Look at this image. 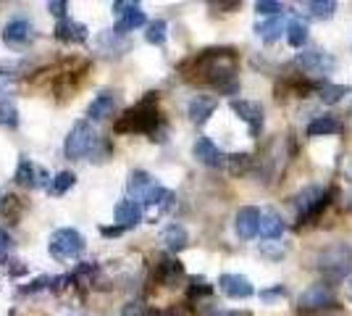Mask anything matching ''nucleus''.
<instances>
[{"instance_id":"obj_33","label":"nucleus","mask_w":352,"mask_h":316,"mask_svg":"<svg viewBox=\"0 0 352 316\" xmlns=\"http://www.w3.org/2000/svg\"><path fill=\"white\" fill-rule=\"evenodd\" d=\"M226 164H229V169H232V174H242V171L250 166V156L248 153H234V156L226 158Z\"/></svg>"},{"instance_id":"obj_21","label":"nucleus","mask_w":352,"mask_h":316,"mask_svg":"<svg viewBox=\"0 0 352 316\" xmlns=\"http://www.w3.org/2000/svg\"><path fill=\"white\" fill-rule=\"evenodd\" d=\"M310 137H329V135H339L342 132V124H339L337 116H318L308 124L305 129Z\"/></svg>"},{"instance_id":"obj_37","label":"nucleus","mask_w":352,"mask_h":316,"mask_svg":"<svg viewBox=\"0 0 352 316\" xmlns=\"http://www.w3.org/2000/svg\"><path fill=\"white\" fill-rule=\"evenodd\" d=\"M14 85H16V74L0 72V95H8V92L14 90Z\"/></svg>"},{"instance_id":"obj_4","label":"nucleus","mask_w":352,"mask_h":316,"mask_svg":"<svg viewBox=\"0 0 352 316\" xmlns=\"http://www.w3.org/2000/svg\"><path fill=\"white\" fill-rule=\"evenodd\" d=\"M47 251H50V256L58 258V261H72V258H76L85 251V238H82L79 229L63 227V229H56V232L50 235Z\"/></svg>"},{"instance_id":"obj_26","label":"nucleus","mask_w":352,"mask_h":316,"mask_svg":"<svg viewBox=\"0 0 352 316\" xmlns=\"http://www.w3.org/2000/svg\"><path fill=\"white\" fill-rule=\"evenodd\" d=\"M255 32L263 37L265 43H274L276 37H281V32H287V24H284V19H281V16H274V19H268L265 24H258Z\"/></svg>"},{"instance_id":"obj_5","label":"nucleus","mask_w":352,"mask_h":316,"mask_svg":"<svg viewBox=\"0 0 352 316\" xmlns=\"http://www.w3.org/2000/svg\"><path fill=\"white\" fill-rule=\"evenodd\" d=\"M95 145H98V132L92 129V124L89 121H76L69 137H66L63 151H66V158L79 161V158H85V156L95 151Z\"/></svg>"},{"instance_id":"obj_19","label":"nucleus","mask_w":352,"mask_h":316,"mask_svg":"<svg viewBox=\"0 0 352 316\" xmlns=\"http://www.w3.org/2000/svg\"><path fill=\"white\" fill-rule=\"evenodd\" d=\"M116 95L113 92H100L92 103L87 105V116L92 121H103V119H108L113 111H116Z\"/></svg>"},{"instance_id":"obj_18","label":"nucleus","mask_w":352,"mask_h":316,"mask_svg":"<svg viewBox=\"0 0 352 316\" xmlns=\"http://www.w3.org/2000/svg\"><path fill=\"white\" fill-rule=\"evenodd\" d=\"M216 105H219L216 98H210V95H197V98H192L190 105H187V114H190V119L195 121V124H206V121L213 116Z\"/></svg>"},{"instance_id":"obj_40","label":"nucleus","mask_w":352,"mask_h":316,"mask_svg":"<svg viewBox=\"0 0 352 316\" xmlns=\"http://www.w3.org/2000/svg\"><path fill=\"white\" fill-rule=\"evenodd\" d=\"M281 295H284V287H281V285H276V287H271V290H263V293H261V298H263L265 303L276 301V298H281Z\"/></svg>"},{"instance_id":"obj_46","label":"nucleus","mask_w":352,"mask_h":316,"mask_svg":"<svg viewBox=\"0 0 352 316\" xmlns=\"http://www.w3.org/2000/svg\"><path fill=\"white\" fill-rule=\"evenodd\" d=\"M0 200H3V196H0Z\"/></svg>"},{"instance_id":"obj_28","label":"nucleus","mask_w":352,"mask_h":316,"mask_svg":"<svg viewBox=\"0 0 352 316\" xmlns=\"http://www.w3.org/2000/svg\"><path fill=\"white\" fill-rule=\"evenodd\" d=\"M287 43L292 48H302L305 43H308V27L302 24V21H289L287 24Z\"/></svg>"},{"instance_id":"obj_6","label":"nucleus","mask_w":352,"mask_h":316,"mask_svg":"<svg viewBox=\"0 0 352 316\" xmlns=\"http://www.w3.org/2000/svg\"><path fill=\"white\" fill-rule=\"evenodd\" d=\"M329 203V193H323L318 185H310V187H302L297 198H294V206L300 211V219H313L316 213H321L323 206Z\"/></svg>"},{"instance_id":"obj_41","label":"nucleus","mask_w":352,"mask_h":316,"mask_svg":"<svg viewBox=\"0 0 352 316\" xmlns=\"http://www.w3.org/2000/svg\"><path fill=\"white\" fill-rule=\"evenodd\" d=\"M126 229L124 227H118V224H113V227H100V235L103 238H121Z\"/></svg>"},{"instance_id":"obj_35","label":"nucleus","mask_w":352,"mask_h":316,"mask_svg":"<svg viewBox=\"0 0 352 316\" xmlns=\"http://www.w3.org/2000/svg\"><path fill=\"white\" fill-rule=\"evenodd\" d=\"M255 11L261 16H279V11H281V3H276V0H258L255 3Z\"/></svg>"},{"instance_id":"obj_31","label":"nucleus","mask_w":352,"mask_h":316,"mask_svg":"<svg viewBox=\"0 0 352 316\" xmlns=\"http://www.w3.org/2000/svg\"><path fill=\"white\" fill-rule=\"evenodd\" d=\"M344 95H350V87H347V85H323L321 87V101L329 105L339 103Z\"/></svg>"},{"instance_id":"obj_27","label":"nucleus","mask_w":352,"mask_h":316,"mask_svg":"<svg viewBox=\"0 0 352 316\" xmlns=\"http://www.w3.org/2000/svg\"><path fill=\"white\" fill-rule=\"evenodd\" d=\"M74 185H76V174H74V171H58V174L50 180L47 190H50V196H66Z\"/></svg>"},{"instance_id":"obj_25","label":"nucleus","mask_w":352,"mask_h":316,"mask_svg":"<svg viewBox=\"0 0 352 316\" xmlns=\"http://www.w3.org/2000/svg\"><path fill=\"white\" fill-rule=\"evenodd\" d=\"M21 211H24V203H21V198L6 196L3 200H0V216H3L8 224H16V222H19Z\"/></svg>"},{"instance_id":"obj_32","label":"nucleus","mask_w":352,"mask_h":316,"mask_svg":"<svg viewBox=\"0 0 352 316\" xmlns=\"http://www.w3.org/2000/svg\"><path fill=\"white\" fill-rule=\"evenodd\" d=\"M19 124V108L14 101H0V127H16Z\"/></svg>"},{"instance_id":"obj_38","label":"nucleus","mask_w":352,"mask_h":316,"mask_svg":"<svg viewBox=\"0 0 352 316\" xmlns=\"http://www.w3.org/2000/svg\"><path fill=\"white\" fill-rule=\"evenodd\" d=\"M134 8H140V3H132V0H116V3L111 6V11H116L118 16L129 14V11H134Z\"/></svg>"},{"instance_id":"obj_39","label":"nucleus","mask_w":352,"mask_h":316,"mask_svg":"<svg viewBox=\"0 0 352 316\" xmlns=\"http://www.w3.org/2000/svg\"><path fill=\"white\" fill-rule=\"evenodd\" d=\"M121 316H147V311H145V306H142V303H126V306H124V314Z\"/></svg>"},{"instance_id":"obj_15","label":"nucleus","mask_w":352,"mask_h":316,"mask_svg":"<svg viewBox=\"0 0 352 316\" xmlns=\"http://www.w3.org/2000/svg\"><path fill=\"white\" fill-rule=\"evenodd\" d=\"M56 40L69 43V45H82V43H87V27L74 19H63L56 24Z\"/></svg>"},{"instance_id":"obj_29","label":"nucleus","mask_w":352,"mask_h":316,"mask_svg":"<svg viewBox=\"0 0 352 316\" xmlns=\"http://www.w3.org/2000/svg\"><path fill=\"white\" fill-rule=\"evenodd\" d=\"M166 30H168V24H166L163 19H155V21L147 24L145 40L150 45H163V43H166Z\"/></svg>"},{"instance_id":"obj_2","label":"nucleus","mask_w":352,"mask_h":316,"mask_svg":"<svg viewBox=\"0 0 352 316\" xmlns=\"http://www.w3.org/2000/svg\"><path fill=\"white\" fill-rule=\"evenodd\" d=\"M155 103H158V92H147L134 108H126L118 116L113 129H116L118 135H124V132H142V135H150L155 140V132L161 127V114H158Z\"/></svg>"},{"instance_id":"obj_13","label":"nucleus","mask_w":352,"mask_h":316,"mask_svg":"<svg viewBox=\"0 0 352 316\" xmlns=\"http://www.w3.org/2000/svg\"><path fill=\"white\" fill-rule=\"evenodd\" d=\"M261 211L255 209V206H242V209L236 211V219H234V229L236 235L242 238V240H252L258 232H261Z\"/></svg>"},{"instance_id":"obj_7","label":"nucleus","mask_w":352,"mask_h":316,"mask_svg":"<svg viewBox=\"0 0 352 316\" xmlns=\"http://www.w3.org/2000/svg\"><path fill=\"white\" fill-rule=\"evenodd\" d=\"M232 111L250 127V135L252 137L261 135V129H263V105L255 103V101L234 98V101H232Z\"/></svg>"},{"instance_id":"obj_12","label":"nucleus","mask_w":352,"mask_h":316,"mask_svg":"<svg viewBox=\"0 0 352 316\" xmlns=\"http://www.w3.org/2000/svg\"><path fill=\"white\" fill-rule=\"evenodd\" d=\"M219 287L226 298H234V301H245L250 295H255L252 282H250L248 277H242V274H221Z\"/></svg>"},{"instance_id":"obj_44","label":"nucleus","mask_w":352,"mask_h":316,"mask_svg":"<svg viewBox=\"0 0 352 316\" xmlns=\"http://www.w3.org/2000/svg\"><path fill=\"white\" fill-rule=\"evenodd\" d=\"M223 316H248V314H239V311H232V314H223Z\"/></svg>"},{"instance_id":"obj_8","label":"nucleus","mask_w":352,"mask_h":316,"mask_svg":"<svg viewBox=\"0 0 352 316\" xmlns=\"http://www.w3.org/2000/svg\"><path fill=\"white\" fill-rule=\"evenodd\" d=\"M297 66H300L305 74L323 76L334 69V59H331L329 53H323V50H302V53L297 56Z\"/></svg>"},{"instance_id":"obj_3","label":"nucleus","mask_w":352,"mask_h":316,"mask_svg":"<svg viewBox=\"0 0 352 316\" xmlns=\"http://www.w3.org/2000/svg\"><path fill=\"white\" fill-rule=\"evenodd\" d=\"M318 269L334 282V280H344L352 269V248L344 242H334L329 248H323L321 253L316 256Z\"/></svg>"},{"instance_id":"obj_20","label":"nucleus","mask_w":352,"mask_h":316,"mask_svg":"<svg viewBox=\"0 0 352 316\" xmlns=\"http://www.w3.org/2000/svg\"><path fill=\"white\" fill-rule=\"evenodd\" d=\"M161 242L171 251V253H179V251H184L187 248V242H190V235H187V229L182 224H168L163 227L161 232Z\"/></svg>"},{"instance_id":"obj_9","label":"nucleus","mask_w":352,"mask_h":316,"mask_svg":"<svg viewBox=\"0 0 352 316\" xmlns=\"http://www.w3.org/2000/svg\"><path fill=\"white\" fill-rule=\"evenodd\" d=\"M334 301V290L331 285H310L305 293H300L297 298V306L300 311H318V308H326L329 303Z\"/></svg>"},{"instance_id":"obj_14","label":"nucleus","mask_w":352,"mask_h":316,"mask_svg":"<svg viewBox=\"0 0 352 316\" xmlns=\"http://www.w3.org/2000/svg\"><path fill=\"white\" fill-rule=\"evenodd\" d=\"M158 182L153 180L147 171H142V169H134L132 174H129V182H126V190H129V198H132L134 203H145V198L153 193V187H155Z\"/></svg>"},{"instance_id":"obj_43","label":"nucleus","mask_w":352,"mask_h":316,"mask_svg":"<svg viewBox=\"0 0 352 316\" xmlns=\"http://www.w3.org/2000/svg\"><path fill=\"white\" fill-rule=\"evenodd\" d=\"M155 316H176L174 311H161V314H155Z\"/></svg>"},{"instance_id":"obj_34","label":"nucleus","mask_w":352,"mask_h":316,"mask_svg":"<svg viewBox=\"0 0 352 316\" xmlns=\"http://www.w3.org/2000/svg\"><path fill=\"white\" fill-rule=\"evenodd\" d=\"M213 287L208 285L203 277H192L190 280V298H200V295H210Z\"/></svg>"},{"instance_id":"obj_30","label":"nucleus","mask_w":352,"mask_h":316,"mask_svg":"<svg viewBox=\"0 0 352 316\" xmlns=\"http://www.w3.org/2000/svg\"><path fill=\"white\" fill-rule=\"evenodd\" d=\"M308 11H310V16H316V19H331L334 11H337V3H334V0H310Z\"/></svg>"},{"instance_id":"obj_24","label":"nucleus","mask_w":352,"mask_h":316,"mask_svg":"<svg viewBox=\"0 0 352 316\" xmlns=\"http://www.w3.org/2000/svg\"><path fill=\"white\" fill-rule=\"evenodd\" d=\"M147 24V16L145 11H140V8H134V11H129V14H124L121 19L116 21V27H113V32L116 34H126V32H134L140 30V27H145Z\"/></svg>"},{"instance_id":"obj_22","label":"nucleus","mask_w":352,"mask_h":316,"mask_svg":"<svg viewBox=\"0 0 352 316\" xmlns=\"http://www.w3.org/2000/svg\"><path fill=\"white\" fill-rule=\"evenodd\" d=\"M182 277H184L182 261H176V258H163L161 264H158V280H161L163 285L174 287Z\"/></svg>"},{"instance_id":"obj_1","label":"nucleus","mask_w":352,"mask_h":316,"mask_svg":"<svg viewBox=\"0 0 352 316\" xmlns=\"http://www.w3.org/2000/svg\"><path fill=\"white\" fill-rule=\"evenodd\" d=\"M195 69L192 74L200 76L210 87H216L223 95H232L239 90L236 85V59L232 48H208L203 53H197L190 63H184V69Z\"/></svg>"},{"instance_id":"obj_36","label":"nucleus","mask_w":352,"mask_h":316,"mask_svg":"<svg viewBox=\"0 0 352 316\" xmlns=\"http://www.w3.org/2000/svg\"><path fill=\"white\" fill-rule=\"evenodd\" d=\"M47 11L56 16L58 21H63V19H69V16H66V11H69V3H66V0H50V3H47Z\"/></svg>"},{"instance_id":"obj_17","label":"nucleus","mask_w":352,"mask_h":316,"mask_svg":"<svg viewBox=\"0 0 352 316\" xmlns=\"http://www.w3.org/2000/svg\"><path fill=\"white\" fill-rule=\"evenodd\" d=\"M30 37H32V21L24 19V16L11 19V21L6 24V30H3V40H6L8 45H21V43H27Z\"/></svg>"},{"instance_id":"obj_11","label":"nucleus","mask_w":352,"mask_h":316,"mask_svg":"<svg viewBox=\"0 0 352 316\" xmlns=\"http://www.w3.org/2000/svg\"><path fill=\"white\" fill-rule=\"evenodd\" d=\"M192 156L197 158V164L208 166V169H221V166L226 164V158H229V156H223V153L219 151V145H216L213 140H208V137H197V140H195Z\"/></svg>"},{"instance_id":"obj_16","label":"nucleus","mask_w":352,"mask_h":316,"mask_svg":"<svg viewBox=\"0 0 352 316\" xmlns=\"http://www.w3.org/2000/svg\"><path fill=\"white\" fill-rule=\"evenodd\" d=\"M113 219H116L118 227H124V229H132L142 222V209H140V203H134L132 198H126V200H118L116 203V211H113Z\"/></svg>"},{"instance_id":"obj_23","label":"nucleus","mask_w":352,"mask_h":316,"mask_svg":"<svg viewBox=\"0 0 352 316\" xmlns=\"http://www.w3.org/2000/svg\"><path fill=\"white\" fill-rule=\"evenodd\" d=\"M281 232H284V219L276 211H265L261 216V235L265 240H276V238H281Z\"/></svg>"},{"instance_id":"obj_42","label":"nucleus","mask_w":352,"mask_h":316,"mask_svg":"<svg viewBox=\"0 0 352 316\" xmlns=\"http://www.w3.org/2000/svg\"><path fill=\"white\" fill-rule=\"evenodd\" d=\"M8 248H11V235H8L6 229H0V256H3Z\"/></svg>"},{"instance_id":"obj_45","label":"nucleus","mask_w":352,"mask_h":316,"mask_svg":"<svg viewBox=\"0 0 352 316\" xmlns=\"http://www.w3.org/2000/svg\"><path fill=\"white\" fill-rule=\"evenodd\" d=\"M350 295H352V280H350Z\"/></svg>"},{"instance_id":"obj_10","label":"nucleus","mask_w":352,"mask_h":316,"mask_svg":"<svg viewBox=\"0 0 352 316\" xmlns=\"http://www.w3.org/2000/svg\"><path fill=\"white\" fill-rule=\"evenodd\" d=\"M14 182L21 185V187L37 190V187H43L45 182H47V171H45V169H37L27 156H21V158H19V166H16V171H14Z\"/></svg>"}]
</instances>
